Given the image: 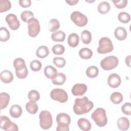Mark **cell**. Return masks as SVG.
I'll return each mask as SVG.
<instances>
[{
    "label": "cell",
    "mask_w": 131,
    "mask_h": 131,
    "mask_svg": "<svg viewBox=\"0 0 131 131\" xmlns=\"http://www.w3.org/2000/svg\"><path fill=\"white\" fill-rule=\"evenodd\" d=\"M118 62V58L115 56L111 55L107 56L101 60L100 61V66L104 70L109 71L117 67Z\"/></svg>",
    "instance_id": "8992f818"
},
{
    "label": "cell",
    "mask_w": 131,
    "mask_h": 131,
    "mask_svg": "<svg viewBox=\"0 0 131 131\" xmlns=\"http://www.w3.org/2000/svg\"><path fill=\"white\" fill-rule=\"evenodd\" d=\"M130 57L131 56L129 55L127 56H126V57L125 58V63L126 64V65L129 67H130Z\"/></svg>",
    "instance_id": "bcb514c9"
},
{
    "label": "cell",
    "mask_w": 131,
    "mask_h": 131,
    "mask_svg": "<svg viewBox=\"0 0 131 131\" xmlns=\"http://www.w3.org/2000/svg\"><path fill=\"white\" fill-rule=\"evenodd\" d=\"M31 69L34 72L39 71L42 67L41 62L38 60H32L30 64Z\"/></svg>",
    "instance_id": "ab89813d"
},
{
    "label": "cell",
    "mask_w": 131,
    "mask_h": 131,
    "mask_svg": "<svg viewBox=\"0 0 131 131\" xmlns=\"http://www.w3.org/2000/svg\"><path fill=\"white\" fill-rule=\"evenodd\" d=\"M39 125L43 129H49L53 123L52 116L50 112L48 111H42L39 115Z\"/></svg>",
    "instance_id": "277c9868"
},
{
    "label": "cell",
    "mask_w": 131,
    "mask_h": 131,
    "mask_svg": "<svg viewBox=\"0 0 131 131\" xmlns=\"http://www.w3.org/2000/svg\"><path fill=\"white\" fill-rule=\"evenodd\" d=\"M66 37L65 33L61 30H58L51 34L52 39L55 42H62Z\"/></svg>",
    "instance_id": "7402d4cb"
},
{
    "label": "cell",
    "mask_w": 131,
    "mask_h": 131,
    "mask_svg": "<svg viewBox=\"0 0 131 131\" xmlns=\"http://www.w3.org/2000/svg\"><path fill=\"white\" fill-rule=\"evenodd\" d=\"M78 2H79L78 0H69V1H66V3H67L69 5H71V6L76 5Z\"/></svg>",
    "instance_id": "f6af8a7d"
},
{
    "label": "cell",
    "mask_w": 131,
    "mask_h": 131,
    "mask_svg": "<svg viewBox=\"0 0 131 131\" xmlns=\"http://www.w3.org/2000/svg\"><path fill=\"white\" fill-rule=\"evenodd\" d=\"M58 125L56 128L57 131H69V124L71 123L70 116L64 113L58 114L56 118Z\"/></svg>",
    "instance_id": "3957f363"
},
{
    "label": "cell",
    "mask_w": 131,
    "mask_h": 131,
    "mask_svg": "<svg viewBox=\"0 0 131 131\" xmlns=\"http://www.w3.org/2000/svg\"><path fill=\"white\" fill-rule=\"evenodd\" d=\"M79 55L82 59H89L93 56V52L88 48H83L79 50Z\"/></svg>",
    "instance_id": "484cf974"
},
{
    "label": "cell",
    "mask_w": 131,
    "mask_h": 131,
    "mask_svg": "<svg viewBox=\"0 0 131 131\" xmlns=\"http://www.w3.org/2000/svg\"><path fill=\"white\" fill-rule=\"evenodd\" d=\"M9 113L12 117L14 118H18L21 115L23 110L20 105L18 104H14L10 107Z\"/></svg>",
    "instance_id": "e0dca14e"
},
{
    "label": "cell",
    "mask_w": 131,
    "mask_h": 131,
    "mask_svg": "<svg viewBox=\"0 0 131 131\" xmlns=\"http://www.w3.org/2000/svg\"><path fill=\"white\" fill-rule=\"evenodd\" d=\"M0 127L6 131H18V127L6 116L0 117Z\"/></svg>",
    "instance_id": "9c48e42d"
},
{
    "label": "cell",
    "mask_w": 131,
    "mask_h": 131,
    "mask_svg": "<svg viewBox=\"0 0 131 131\" xmlns=\"http://www.w3.org/2000/svg\"><path fill=\"white\" fill-rule=\"evenodd\" d=\"M120 76L116 73H113L109 75L107 78V83L112 88H118L121 84Z\"/></svg>",
    "instance_id": "4fadbf2b"
},
{
    "label": "cell",
    "mask_w": 131,
    "mask_h": 131,
    "mask_svg": "<svg viewBox=\"0 0 131 131\" xmlns=\"http://www.w3.org/2000/svg\"><path fill=\"white\" fill-rule=\"evenodd\" d=\"M11 7V3L8 0L0 1V12L2 13L10 9Z\"/></svg>",
    "instance_id": "836d02e7"
},
{
    "label": "cell",
    "mask_w": 131,
    "mask_h": 131,
    "mask_svg": "<svg viewBox=\"0 0 131 131\" xmlns=\"http://www.w3.org/2000/svg\"><path fill=\"white\" fill-rule=\"evenodd\" d=\"M127 32L125 29L122 27H117L114 31L115 37L119 40H123L127 37Z\"/></svg>",
    "instance_id": "ac0fdd59"
},
{
    "label": "cell",
    "mask_w": 131,
    "mask_h": 131,
    "mask_svg": "<svg viewBox=\"0 0 131 131\" xmlns=\"http://www.w3.org/2000/svg\"><path fill=\"white\" fill-rule=\"evenodd\" d=\"M110 10V5L107 2L103 1L99 3L97 7V10L100 14H104L108 12Z\"/></svg>",
    "instance_id": "4316f807"
},
{
    "label": "cell",
    "mask_w": 131,
    "mask_h": 131,
    "mask_svg": "<svg viewBox=\"0 0 131 131\" xmlns=\"http://www.w3.org/2000/svg\"><path fill=\"white\" fill-rule=\"evenodd\" d=\"M28 28L29 35L31 37H35L40 30L38 20L34 17L30 18L28 21Z\"/></svg>",
    "instance_id": "ba28073f"
},
{
    "label": "cell",
    "mask_w": 131,
    "mask_h": 131,
    "mask_svg": "<svg viewBox=\"0 0 131 131\" xmlns=\"http://www.w3.org/2000/svg\"><path fill=\"white\" fill-rule=\"evenodd\" d=\"M49 54V48L45 46H39L36 51V55L40 58H44L48 56Z\"/></svg>",
    "instance_id": "ffe728a7"
},
{
    "label": "cell",
    "mask_w": 131,
    "mask_h": 131,
    "mask_svg": "<svg viewBox=\"0 0 131 131\" xmlns=\"http://www.w3.org/2000/svg\"><path fill=\"white\" fill-rule=\"evenodd\" d=\"M93 107V103L89 100L87 97L84 96L82 98H77L75 100L73 109L75 114L81 115L89 113Z\"/></svg>",
    "instance_id": "6da1fadb"
},
{
    "label": "cell",
    "mask_w": 131,
    "mask_h": 131,
    "mask_svg": "<svg viewBox=\"0 0 131 131\" xmlns=\"http://www.w3.org/2000/svg\"><path fill=\"white\" fill-rule=\"evenodd\" d=\"M60 27L59 21L55 18L51 19L49 23V30L51 32H55Z\"/></svg>",
    "instance_id": "d6a6232c"
},
{
    "label": "cell",
    "mask_w": 131,
    "mask_h": 131,
    "mask_svg": "<svg viewBox=\"0 0 131 131\" xmlns=\"http://www.w3.org/2000/svg\"><path fill=\"white\" fill-rule=\"evenodd\" d=\"M117 124L118 128L121 130H126L129 128V120L125 117H121L117 120Z\"/></svg>",
    "instance_id": "9a60e30c"
},
{
    "label": "cell",
    "mask_w": 131,
    "mask_h": 131,
    "mask_svg": "<svg viewBox=\"0 0 131 131\" xmlns=\"http://www.w3.org/2000/svg\"><path fill=\"white\" fill-rule=\"evenodd\" d=\"M121 111L126 115H130L131 112V104L129 102L124 103L121 106Z\"/></svg>",
    "instance_id": "7bdbcfd3"
},
{
    "label": "cell",
    "mask_w": 131,
    "mask_h": 131,
    "mask_svg": "<svg viewBox=\"0 0 131 131\" xmlns=\"http://www.w3.org/2000/svg\"><path fill=\"white\" fill-rule=\"evenodd\" d=\"M79 42V37L76 33L70 34L68 38V43L72 48L77 47Z\"/></svg>",
    "instance_id": "d6986e66"
},
{
    "label": "cell",
    "mask_w": 131,
    "mask_h": 131,
    "mask_svg": "<svg viewBox=\"0 0 131 131\" xmlns=\"http://www.w3.org/2000/svg\"><path fill=\"white\" fill-rule=\"evenodd\" d=\"M28 99L33 101H37L40 98V94L39 92L35 90H31L28 94Z\"/></svg>",
    "instance_id": "f35d334b"
},
{
    "label": "cell",
    "mask_w": 131,
    "mask_h": 131,
    "mask_svg": "<svg viewBox=\"0 0 131 131\" xmlns=\"http://www.w3.org/2000/svg\"><path fill=\"white\" fill-rule=\"evenodd\" d=\"M19 4L23 8H27L31 6V1L30 0H19Z\"/></svg>",
    "instance_id": "ee69618b"
},
{
    "label": "cell",
    "mask_w": 131,
    "mask_h": 131,
    "mask_svg": "<svg viewBox=\"0 0 131 131\" xmlns=\"http://www.w3.org/2000/svg\"><path fill=\"white\" fill-rule=\"evenodd\" d=\"M71 20L77 26L82 27L85 26L88 21L87 17L79 11H75L72 12L70 16Z\"/></svg>",
    "instance_id": "52a82bcc"
},
{
    "label": "cell",
    "mask_w": 131,
    "mask_h": 131,
    "mask_svg": "<svg viewBox=\"0 0 131 131\" xmlns=\"http://www.w3.org/2000/svg\"><path fill=\"white\" fill-rule=\"evenodd\" d=\"M110 99L111 101L114 104H119L120 103L123 99V97L122 94L118 92H113L110 97Z\"/></svg>",
    "instance_id": "83f0119b"
},
{
    "label": "cell",
    "mask_w": 131,
    "mask_h": 131,
    "mask_svg": "<svg viewBox=\"0 0 131 131\" xmlns=\"http://www.w3.org/2000/svg\"><path fill=\"white\" fill-rule=\"evenodd\" d=\"M91 118L99 127H103L107 124V118L106 112L103 108H97L92 114Z\"/></svg>",
    "instance_id": "7a4b0ae2"
},
{
    "label": "cell",
    "mask_w": 131,
    "mask_h": 131,
    "mask_svg": "<svg viewBox=\"0 0 131 131\" xmlns=\"http://www.w3.org/2000/svg\"><path fill=\"white\" fill-rule=\"evenodd\" d=\"M115 7L118 9H122L125 7L127 4V0H113Z\"/></svg>",
    "instance_id": "60d3db41"
},
{
    "label": "cell",
    "mask_w": 131,
    "mask_h": 131,
    "mask_svg": "<svg viewBox=\"0 0 131 131\" xmlns=\"http://www.w3.org/2000/svg\"><path fill=\"white\" fill-rule=\"evenodd\" d=\"M43 72L45 75L49 79H52L57 73L56 68L51 65L46 66Z\"/></svg>",
    "instance_id": "cb8c5ba5"
},
{
    "label": "cell",
    "mask_w": 131,
    "mask_h": 131,
    "mask_svg": "<svg viewBox=\"0 0 131 131\" xmlns=\"http://www.w3.org/2000/svg\"><path fill=\"white\" fill-rule=\"evenodd\" d=\"M113 49V43L109 38L103 37L100 39L99 41V47L97 49L98 53L105 54L112 52Z\"/></svg>",
    "instance_id": "5b68a950"
},
{
    "label": "cell",
    "mask_w": 131,
    "mask_h": 131,
    "mask_svg": "<svg viewBox=\"0 0 131 131\" xmlns=\"http://www.w3.org/2000/svg\"><path fill=\"white\" fill-rule=\"evenodd\" d=\"M26 109L27 111L31 114H35L38 109L37 103L33 101H30L26 104Z\"/></svg>",
    "instance_id": "d4e9b609"
},
{
    "label": "cell",
    "mask_w": 131,
    "mask_h": 131,
    "mask_svg": "<svg viewBox=\"0 0 131 131\" xmlns=\"http://www.w3.org/2000/svg\"><path fill=\"white\" fill-rule=\"evenodd\" d=\"M51 98L54 100L61 103L66 102L68 99L67 92L62 89H54L50 93Z\"/></svg>",
    "instance_id": "30bf717a"
},
{
    "label": "cell",
    "mask_w": 131,
    "mask_h": 131,
    "mask_svg": "<svg viewBox=\"0 0 131 131\" xmlns=\"http://www.w3.org/2000/svg\"><path fill=\"white\" fill-rule=\"evenodd\" d=\"M10 32L8 30L4 27L0 28V40L2 42H6L10 38Z\"/></svg>",
    "instance_id": "4dcf8cb0"
},
{
    "label": "cell",
    "mask_w": 131,
    "mask_h": 131,
    "mask_svg": "<svg viewBox=\"0 0 131 131\" xmlns=\"http://www.w3.org/2000/svg\"><path fill=\"white\" fill-rule=\"evenodd\" d=\"M0 78L3 82L5 83H9L13 81V75L11 71L5 70L1 72Z\"/></svg>",
    "instance_id": "5bb4252c"
},
{
    "label": "cell",
    "mask_w": 131,
    "mask_h": 131,
    "mask_svg": "<svg viewBox=\"0 0 131 131\" xmlns=\"http://www.w3.org/2000/svg\"><path fill=\"white\" fill-rule=\"evenodd\" d=\"M52 82L55 85H62L66 80V76L62 73H58L52 78Z\"/></svg>",
    "instance_id": "44dd1931"
},
{
    "label": "cell",
    "mask_w": 131,
    "mask_h": 131,
    "mask_svg": "<svg viewBox=\"0 0 131 131\" xmlns=\"http://www.w3.org/2000/svg\"><path fill=\"white\" fill-rule=\"evenodd\" d=\"M78 127L83 131H89L91 129L92 124L91 122L86 118H81L77 122Z\"/></svg>",
    "instance_id": "2e32d148"
},
{
    "label": "cell",
    "mask_w": 131,
    "mask_h": 131,
    "mask_svg": "<svg viewBox=\"0 0 131 131\" xmlns=\"http://www.w3.org/2000/svg\"><path fill=\"white\" fill-rule=\"evenodd\" d=\"M5 19L9 28L12 30H17L20 26V23L17 17L14 14H8L6 16Z\"/></svg>",
    "instance_id": "8fae6325"
},
{
    "label": "cell",
    "mask_w": 131,
    "mask_h": 131,
    "mask_svg": "<svg viewBox=\"0 0 131 131\" xmlns=\"http://www.w3.org/2000/svg\"><path fill=\"white\" fill-rule=\"evenodd\" d=\"M34 14L33 12L31 11L25 10L24 11L20 14V17L21 20L24 22L28 23V20L32 18H33Z\"/></svg>",
    "instance_id": "d590c367"
},
{
    "label": "cell",
    "mask_w": 131,
    "mask_h": 131,
    "mask_svg": "<svg viewBox=\"0 0 131 131\" xmlns=\"http://www.w3.org/2000/svg\"><path fill=\"white\" fill-rule=\"evenodd\" d=\"M98 73L99 70L96 66H90L88 67L86 70V75L90 78H95L98 76Z\"/></svg>",
    "instance_id": "f1b7e54d"
},
{
    "label": "cell",
    "mask_w": 131,
    "mask_h": 131,
    "mask_svg": "<svg viewBox=\"0 0 131 131\" xmlns=\"http://www.w3.org/2000/svg\"><path fill=\"white\" fill-rule=\"evenodd\" d=\"M52 51L55 55H61L64 52L65 48L62 45L56 44L53 46Z\"/></svg>",
    "instance_id": "8d00e7d4"
},
{
    "label": "cell",
    "mask_w": 131,
    "mask_h": 131,
    "mask_svg": "<svg viewBox=\"0 0 131 131\" xmlns=\"http://www.w3.org/2000/svg\"><path fill=\"white\" fill-rule=\"evenodd\" d=\"M10 101V96L5 92H2L0 94V106L1 109L5 108L8 105Z\"/></svg>",
    "instance_id": "603a6c76"
},
{
    "label": "cell",
    "mask_w": 131,
    "mask_h": 131,
    "mask_svg": "<svg viewBox=\"0 0 131 131\" xmlns=\"http://www.w3.org/2000/svg\"><path fill=\"white\" fill-rule=\"evenodd\" d=\"M87 91V86L84 83H76L72 87L71 92L73 95L82 96Z\"/></svg>",
    "instance_id": "7c38bea8"
},
{
    "label": "cell",
    "mask_w": 131,
    "mask_h": 131,
    "mask_svg": "<svg viewBox=\"0 0 131 131\" xmlns=\"http://www.w3.org/2000/svg\"><path fill=\"white\" fill-rule=\"evenodd\" d=\"M13 66L15 71H19L26 67V63L24 59L21 58H17L13 61Z\"/></svg>",
    "instance_id": "f546056e"
},
{
    "label": "cell",
    "mask_w": 131,
    "mask_h": 131,
    "mask_svg": "<svg viewBox=\"0 0 131 131\" xmlns=\"http://www.w3.org/2000/svg\"><path fill=\"white\" fill-rule=\"evenodd\" d=\"M81 39L83 43L89 44L92 40L91 32L87 30H83L81 34Z\"/></svg>",
    "instance_id": "1f68e13d"
},
{
    "label": "cell",
    "mask_w": 131,
    "mask_h": 131,
    "mask_svg": "<svg viewBox=\"0 0 131 131\" xmlns=\"http://www.w3.org/2000/svg\"><path fill=\"white\" fill-rule=\"evenodd\" d=\"M118 20L124 24L128 23L130 20V16L129 13L125 12H121L118 15Z\"/></svg>",
    "instance_id": "e575fe53"
},
{
    "label": "cell",
    "mask_w": 131,
    "mask_h": 131,
    "mask_svg": "<svg viewBox=\"0 0 131 131\" xmlns=\"http://www.w3.org/2000/svg\"><path fill=\"white\" fill-rule=\"evenodd\" d=\"M53 62L54 64L56 67H57L58 68H59L64 67L66 63V59L61 57H54L53 60Z\"/></svg>",
    "instance_id": "74e56055"
},
{
    "label": "cell",
    "mask_w": 131,
    "mask_h": 131,
    "mask_svg": "<svg viewBox=\"0 0 131 131\" xmlns=\"http://www.w3.org/2000/svg\"><path fill=\"white\" fill-rule=\"evenodd\" d=\"M28 74V71L27 67L24 69L19 71H15V74L16 76L19 79H24L26 78Z\"/></svg>",
    "instance_id": "b9f144b4"
}]
</instances>
